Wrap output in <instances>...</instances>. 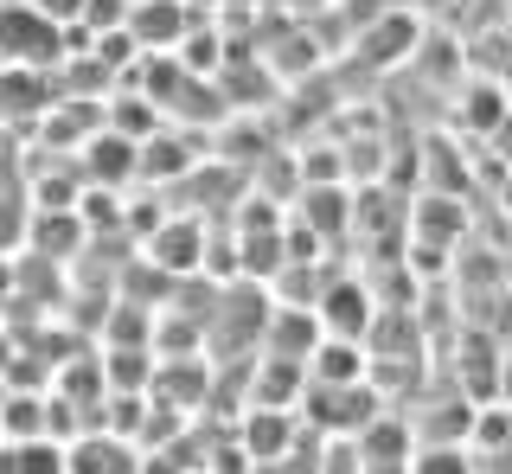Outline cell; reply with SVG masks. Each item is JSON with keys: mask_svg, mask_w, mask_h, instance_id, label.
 I'll return each mask as SVG.
<instances>
[{"mask_svg": "<svg viewBox=\"0 0 512 474\" xmlns=\"http://www.w3.org/2000/svg\"><path fill=\"white\" fill-rule=\"evenodd\" d=\"M288 436V423L282 417H256L250 423V455H276V442Z\"/></svg>", "mask_w": 512, "mask_h": 474, "instance_id": "1", "label": "cell"}]
</instances>
